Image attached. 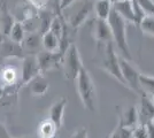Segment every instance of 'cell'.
Instances as JSON below:
<instances>
[{"instance_id":"f546056e","label":"cell","mask_w":154,"mask_h":138,"mask_svg":"<svg viewBox=\"0 0 154 138\" xmlns=\"http://www.w3.org/2000/svg\"><path fill=\"white\" fill-rule=\"evenodd\" d=\"M71 138H88V128H79L72 133Z\"/></svg>"},{"instance_id":"e0dca14e","label":"cell","mask_w":154,"mask_h":138,"mask_svg":"<svg viewBox=\"0 0 154 138\" xmlns=\"http://www.w3.org/2000/svg\"><path fill=\"white\" fill-rule=\"evenodd\" d=\"M21 46L24 52H29V54H35V52H37L42 46V37L37 32H29V35H26L24 39L22 40Z\"/></svg>"},{"instance_id":"7a4b0ae2","label":"cell","mask_w":154,"mask_h":138,"mask_svg":"<svg viewBox=\"0 0 154 138\" xmlns=\"http://www.w3.org/2000/svg\"><path fill=\"white\" fill-rule=\"evenodd\" d=\"M77 91L79 98L83 103L84 107L90 112L97 109V90L96 85L92 81V77L86 70L85 67H82L76 77Z\"/></svg>"},{"instance_id":"e575fe53","label":"cell","mask_w":154,"mask_h":138,"mask_svg":"<svg viewBox=\"0 0 154 138\" xmlns=\"http://www.w3.org/2000/svg\"><path fill=\"white\" fill-rule=\"evenodd\" d=\"M4 39V36H2V33H1V31H0V41Z\"/></svg>"},{"instance_id":"5b68a950","label":"cell","mask_w":154,"mask_h":138,"mask_svg":"<svg viewBox=\"0 0 154 138\" xmlns=\"http://www.w3.org/2000/svg\"><path fill=\"white\" fill-rule=\"evenodd\" d=\"M119 61H120V68H121V72H122V76L124 78L127 87L134 90L138 94H140L141 91L140 86H139V74L140 72L132 66L130 60L119 57Z\"/></svg>"},{"instance_id":"1f68e13d","label":"cell","mask_w":154,"mask_h":138,"mask_svg":"<svg viewBox=\"0 0 154 138\" xmlns=\"http://www.w3.org/2000/svg\"><path fill=\"white\" fill-rule=\"evenodd\" d=\"M0 138H12L8 130L6 129V127L2 123H0Z\"/></svg>"},{"instance_id":"7402d4cb","label":"cell","mask_w":154,"mask_h":138,"mask_svg":"<svg viewBox=\"0 0 154 138\" xmlns=\"http://www.w3.org/2000/svg\"><path fill=\"white\" fill-rule=\"evenodd\" d=\"M24 37H26V30L23 28V24L20 21H15L14 26H12V29L9 31L8 38L12 40V41H14V43L21 44L22 40L24 39Z\"/></svg>"},{"instance_id":"4316f807","label":"cell","mask_w":154,"mask_h":138,"mask_svg":"<svg viewBox=\"0 0 154 138\" xmlns=\"http://www.w3.org/2000/svg\"><path fill=\"white\" fill-rule=\"evenodd\" d=\"M136 2L141 7L146 14L154 15V1L153 0H136Z\"/></svg>"},{"instance_id":"484cf974","label":"cell","mask_w":154,"mask_h":138,"mask_svg":"<svg viewBox=\"0 0 154 138\" xmlns=\"http://www.w3.org/2000/svg\"><path fill=\"white\" fill-rule=\"evenodd\" d=\"M132 1V9H134V16H135V24L139 26L140 21L143 20V17L146 15V13L141 9V7L136 2V0H131Z\"/></svg>"},{"instance_id":"4dcf8cb0","label":"cell","mask_w":154,"mask_h":138,"mask_svg":"<svg viewBox=\"0 0 154 138\" xmlns=\"http://www.w3.org/2000/svg\"><path fill=\"white\" fill-rule=\"evenodd\" d=\"M75 1L76 0H60L59 1V8H60V11H63L66 8L70 7Z\"/></svg>"},{"instance_id":"5bb4252c","label":"cell","mask_w":154,"mask_h":138,"mask_svg":"<svg viewBox=\"0 0 154 138\" xmlns=\"http://www.w3.org/2000/svg\"><path fill=\"white\" fill-rule=\"evenodd\" d=\"M119 124L123 128H127L129 130L135 129L136 127L139 124L138 123V112H137L136 106H131V107L127 108L124 112H122V114L120 115Z\"/></svg>"},{"instance_id":"d4e9b609","label":"cell","mask_w":154,"mask_h":138,"mask_svg":"<svg viewBox=\"0 0 154 138\" xmlns=\"http://www.w3.org/2000/svg\"><path fill=\"white\" fill-rule=\"evenodd\" d=\"M107 138H132V136H131V130L119 124Z\"/></svg>"},{"instance_id":"30bf717a","label":"cell","mask_w":154,"mask_h":138,"mask_svg":"<svg viewBox=\"0 0 154 138\" xmlns=\"http://www.w3.org/2000/svg\"><path fill=\"white\" fill-rule=\"evenodd\" d=\"M93 37L98 41V44H106L113 41L112 31L107 21L96 19L93 24Z\"/></svg>"},{"instance_id":"8992f818","label":"cell","mask_w":154,"mask_h":138,"mask_svg":"<svg viewBox=\"0 0 154 138\" xmlns=\"http://www.w3.org/2000/svg\"><path fill=\"white\" fill-rule=\"evenodd\" d=\"M40 74H44L46 72H50L53 69H57L62 65V58L63 53L57 51V52H48V51H42L37 55Z\"/></svg>"},{"instance_id":"8d00e7d4","label":"cell","mask_w":154,"mask_h":138,"mask_svg":"<svg viewBox=\"0 0 154 138\" xmlns=\"http://www.w3.org/2000/svg\"><path fill=\"white\" fill-rule=\"evenodd\" d=\"M51 138H59V136H58V135H54V136H53V137H51Z\"/></svg>"},{"instance_id":"ab89813d","label":"cell","mask_w":154,"mask_h":138,"mask_svg":"<svg viewBox=\"0 0 154 138\" xmlns=\"http://www.w3.org/2000/svg\"><path fill=\"white\" fill-rule=\"evenodd\" d=\"M153 1H154V0H153Z\"/></svg>"},{"instance_id":"603a6c76","label":"cell","mask_w":154,"mask_h":138,"mask_svg":"<svg viewBox=\"0 0 154 138\" xmlns=\"http://www.w3.org/2000/svg\"><path fill=\"white\" fill-rule=\"evenodd\" d=\"M139 86L141 92L152 97L154 94V77L147 76L145 74H139Z\"/></svg>"},{"instance_id":"836d02e7","label":"cell","mask_w":154,"mask_h":138,"mask_svg":"<svg viewBox=\"0 0 154 138\" xmlns=\"http://www.w3.org/2000/svg\"><path fill=\"white\" fill-rule=\"evenodd\" d=\"M4 92H5V87L0 84V99L2 98V96H4Z\"/></svg>"},{"instance_id":"4fadbf2b","label":"cell","mask_w":154,"mask_h":138,"mask_svg":"<svg viewBox=\"0 0 154 138\" xmlns=\"http://www.w3.org/2000/svg\"><path fill=\"white\" fill-rule=\"evenodd\" d=\"M1 54L8 58V59H16V58H23L24 57V51L22 48L21 44L14 43L8 38V40L2 39L1 40Z\"/></svg>"},{"instance_id":"f35d334b","label":"cell","mask_w":154,"mask_h":138,"mask_svg":"<svg viewBox=\"0 0 154 138\" xmlns=\"http://www.w3.org/2000/svg\"><path fill=\"white\" fill-rule=\"evenodd\" d=\"M152 122H153V124H154V118H153V120H152Z\"/></svg>"},{"instance_id":"d6a6232c","label":"cell","mask_w":154,"mask_h":138,"mask_svg":"<svg viewBox=\"0 0 154 138\" xmlns=\"http://www.w3.org/2000/svg\"><path fill=\"white\" fill-rule=\"evenodd\" d=\"M146 129H147V136L148 138H154V124L153 122H148L146 124Z\"/></svg>"},{"instance_id":"3957f363","label":"cell","mask_w":154,"mask_h":138,"mask_svg":"<svg viewBox=\"0 0 154 138\" xmlns=\"http://www.w3.org/2000/svg\"><path fill=\"white\" fill-rule=\"evenodd\" d=\"M103 45V53H101V67L106 72L110 74L114 78H116L121 84L127 87L121 72L120 68V61H119V55L116 54L113 41H109L106 44H100Z\"/></svg>"},{"instance_id":"9c48e42d","label":"cell","mask_w":154,"mask_h":138,"mask_svg":"<svg viewBox=\"0 0 154 138\" xmlns=\"http://www.w3.org/2000/svg\"><path fill=\"white\" fill-rule=\"evenodd\" d=\"M21 79V70L13 63H7L0 72V84L5 89L14 87L17 81Z\"/></svg>"},{"instance_id":"7c38bea8","label":"cell","mask_w":154,"mask_h":138,"mask_svg":"<svg viewBox=\"0 0 154 138\" xmlns=\"http://www.w3.org/2000/svg\"><path fill=\"white\" fill-rule=\"evenodd\" d=\"M92 11H93V5H91L90 2L84 4L83 6L77 11V13H75L69 19L68 23H69L70 28H72L74 30H77L83 23H85V21L89 19Z\"/></svg>"},{"instance_id":"d590c367","label":"cell","mask_w":154,"mask_h":138,"mask_svg":"<svg viewBox=\"0 0 154 138\" xmlns=\"http://www.w3.org/2000/svg\"><path fill=\"white\" fill-rule=\"evenodd\" d=\"M110 1L114 4V2H117V1H122V0H110Z\"/></svg>"},{"instance_id":"6da1fadb","label":"cell","mask_w":154,"mask_h":138,"mask_svg":"<svg viewBox=\"0 0 154 138\" xmlns=\"http://www.w3.org/2000/svg\"><path fill=\"white\" fill-rule=\"evenodd\" d=\"M107 22L110 28V31H112L113 40L117 46V48L122 52L123 58L131 60L132 55H131L128 40H127V21L113 8L109 14L108 19H107Z\"/></svg>"},{"instance_id":"2e32d148","label":"cell","mask_w":154,"mask_h":138,"mask_svg":"<svg viewBox=\"0 0 154 138\" xmlns=\"http://www.w3.org/2000/svg\"><path fill=\"white\" fill-rule=\"evenodd\" d=\"M29 90L33 96H44L50 89V83L45 78L44 74H39L28 83Z\"/></svg>"},{"instance_id":"ba28073f","label":"cell","mask_w":154,"mask_h":138,"mask_svg":"<svg viewBox=\"0 0 154 138\" xmlns=\"http://www.w3.org/2000/svg\"><path fill=\"white\" fill-rule=\"evenodd\" d=\"M139 96H140V103H139V107H137L138 123L145 125L148 122H151L154 118V104L152 101V98L146 93L141 92Z\"/></svg>"},{"instance_id":"44dd1931","label":"cell","mask_w":154,"mask_h":138,"mask_svg":"<svg viewBox=\"0 0 154 138\" xmlns=\"http://www.w3.org/2000/svg\"><path fill=\"white\" fill-rule=\"evenodd\" d=\"M57 131H58V127L50 118L43 120L39 123L37 129L38 138H51L54 135H57Z\"/></svg>"},{"instance_id":"cb8c5ba5","label":"cell","mask_w":154,"mask_h":138,"mask_svg":"<svg viewBox=\"0 0 154 138\" xmlns=\"http://www.w3.org/2000/svg\"><path fill=\"white\" fill-rule=\"evenodd\" d=\"M138 26L140 28L143 33L154 37V15H152V14H146L143 17V20L140 21V23H139Z\"/></svg>"},{"instance_id":"ac0fdd59","label":"cell","mask_w":154,"mask_h":138,"mask_svg":"<svg viewBox=\"0 0 154 138\" xmlns=\"http://www.w3.org/2000/svg\"><path fill=\"white\" fill-rule=\"evenodd\" d=\"M113 8L125 21L135 23V16H134V9H132V1L131 0H122V1L114 2Z\"/></svg>"},{"instance_id":"9a60e30c","label":"cell","mask_w":154,"mask_h":138,"mask_svg":"<svg viewBox=\"0 0 154 138\" xmlns=\"http://www.w3.org/2000/svg\"><path fill=\"white\" fill-rule=\"evenodd\" d=\"M66 106H67V99L62 97L58 101H55L50 108V118L55 123L58 129H60L63 124V114Z\"/></svg>"},{"instance_id":"ffe728a7","label":"cell","mask_w":154,"mask_h":138,"mask_svg":"<svg viewBox=\"0 0 154 138\" xmlns=\"http://www.w3.org/2000/svg\"><path fill=\"white\" fill-rule=\"evenodd\" d=\"M42 46L45 51L57 52L60 51V38L50 30L42 35Z\"/></svg>"},{"instance_id":"f1b7e54d","label":"cell","mask_w":154,"mask_h":138,"mask_svg":"<svg viewBox=\"0 0 154 138\" xmlns=\"http://www.w3.org/2000/svg\"><path fill=\"white\" fill-rule=\"evenodd\" d=\"M30 5L32 7H35L37 11H42L44 9L47 5V0H29Z\"/></svg>"},{"instance_id":"d6986e66","label":"cell","mask_w":154,"mask_h":138,"mask_svg":"<svg viewBox=\"0 0 154 138\" xmlns=\"http://www.w3.org/2000/svg\"><path fill=\"white\" fill-rule=\"evenodd\" d=\"M113 9V2L110 0H96L93 2V12L97 19L106 20Z\"/></svg>"},{"instance_id":"52a82bcc","label":"cell","mask_w":154,"mask_h":138,"mask_svg":"<svg viewBox=\"0 0 154 138\" xmlns=\"http://www.w3.org/2000/svg\"><path fill=\"white\" fill-rule=\"evenodd\" d=\"M21 83L28 84L33 77L40 74V68L36 54H28L22 58L21 65Z\"/></svg>"},{"instance_id":"83f0119b","label":"cell","mask_w":154,"mask_h":138,"mask_svg":"<svg viewBox=\"0 0 154 138\" xmlns=\"http://www.w3.org/2000/svg\"><path fill=\"white\" fill-rule=\"evenodd\" d=\"M131 136H132V138H148L146 124L137 125L135 129L131 130Z\"/></svg>"},{"instance_id":"74e56055","label":"cell","mask_w":154,"mask_h":138,"mask_svg":"<svg viewBox=\"0 0 154 138\" xmlns=\"http://www.w3.org/2000/svg\"><path fill=\"white\" fill-rule=\"evenodd\" d=\"M152 101H153V104H154V94L152 96Z\"/></svg>"},{"instance_id":"8fae6325","label":"cell","mask_w":154,"mask_h":138,"mask_svg":"<svg viewBox=\"0 0 154 138\" xmlns=\"http://www.w3.org/2000/svg\"><path fill=\"white\" fill-rule=\"evenodd\" d=\"M14 23L15 19L6 6V2H0V31L4 37H8Z\"/></svg>"},{"instance_id":"277c9868","label":"cell","mask_w":154,"mask_h":138,"mask_svg":"<svg viewBox=\"0 0 154 138\" xmlns=\"http://www.w3.org/2000/svg\"><path fill=\"white\" fill-rule=\"evenodd\" d=\"M61 67L63 69L64 77L68 81L76 79L81 68L83 67V63H82L81 55H79V52H78V47L74 43H71L63 52Z\"/></svg>"}]
</instances>
